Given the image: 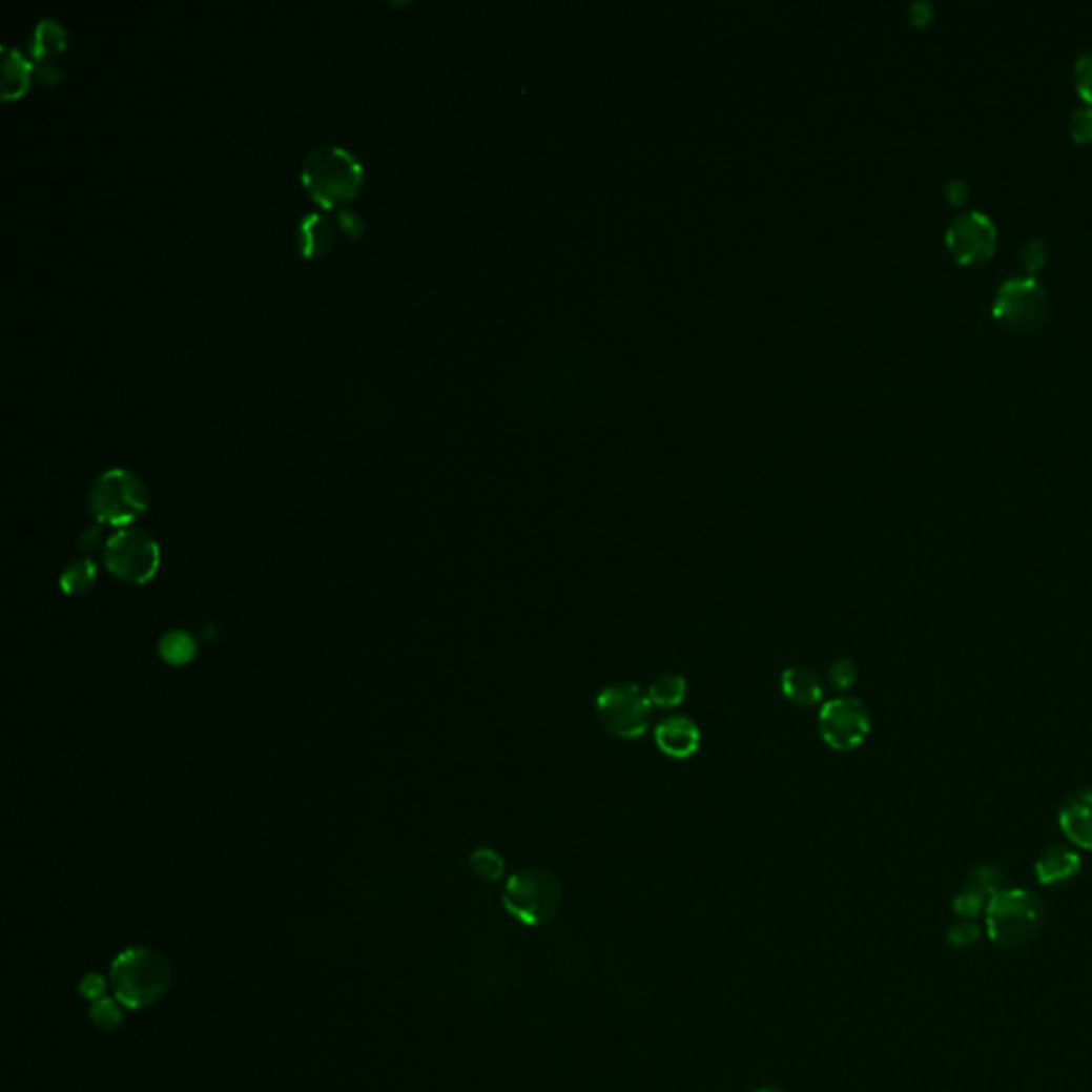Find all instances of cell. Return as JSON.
Masks as SVG:
<instances>
[{"mask_svg":"<svg viewBox=\"0 0 1092 1092\" xmlns=\"http://www.w3.org/2000/svg\"><path fill=\"white\" fill-rule=\"evenodd\" d=\"M646 696H648L653 708H664V710L677 708L683 704V700L687 696V681L683 675L666 673L648 685Z\"/></svg>","mask_w":1092,"mask_h":1092,"instance_id":"cell-19","label":"cell"},{"mask_svg":"<svg viewBox=\"0 0 1092 1092\" xmlns=\"http://www.w3.org/2000/svg\"><path fill=\"white\" fill-rule=\"evenodd\" d=\"M109 984L122 1007L143 1009L165 996L171 984V967L152 948H128L111 963Z\"/></svg>","mask_w":1092,"mask_h":1092,"instance_id":"cell-1","label":"cell"},{"mask_svg":"<svg viewBox=\"0 0 1092 1092\" xmlns=\"http://www.w3.org/2000/svg\"><path fill=\"white\" fill-rule=\"evenodd\" d=\"M68 45L66 28L56 20H41L35 28L30 41V62L35 66V76L45 86H58L62 80L60 58L64 56Z\"/></svg>","mask_w":1092,"mask_h":1092,"instance_id":"cell-11","label":"cell"},{"mask_svg":"<svg viewBox=\"0 0 1092 1092\" xmlns=\"http://www.w3.org/2000/svg\"><path fill=\"white\" fill-rule=\"evenodd\" d=\"M92 517L101 526L128 528L150 506V491L130 470L114 468L103 472L88 493Z\"/></svg>","mask_w":1092,"mask_h":1092,"instance_id":"cell-3","label":"cell"},{"mask_svg":"<svg viewBox=\"0 0 1092 1092\" xmlns=\"http://www.w3.org/2000/svg\"><path fill=\"white\" fill-rule=\"evenodd\" d=\"M1075 88L1079 97L1092 105V51H1086L1075 62Z\"/></svg>","mask_w":1092,"mask_h":1092,"instance_id":"cell-25","label":"cell"},{"mask_svg":"<svg viewBox=\"0 0 1092 1092\" xmlns=\"http://www.w3.org/2000/svg\"><path fill=\"white\" fill-rule=\"evenodd\" d=\"M1081 868L1079 856L1067 847H1050L1042 853V858L1035 864L1037 880L1044 886H1058L1065 882H1071Z\"/></svg>","mask_w":1092,"mask_h":1092,"instance_id":"cell-17","label":"cell"},{"mask_svg":"<svg viewBox=\"0 0 1092 1092\" xmlns=\"http://www.w3.org/2000/svg\"><path fill=\"white\" fill-rule=\"evenodd\" d=\"M1058 824L1073 845L1092 851V789H1079L1065 800Z\"/></svg>","mask_w":1092,"mask_h":1092,"instance_id":"cell-14","label":"cell"},{"mask_svg":"<svg viewBox=\"0 0 1092 1092\" xmlns=\"http://www.w3.org/2000/svg\"><path fill=\"white\" fill-rule=\"evenodd\" d=\"M337 225L327 213H308L300 227V250L304 259H321L331 252L337 238Z\"/></svg>","mask_w":1092,"mask_h":1092,"instance_id":"cell-15","label":"cell"},{"mask_svg":"<svg viewBox=\"0 0 1092 1092\" xmlns=\"http://www.w3.org/2000/svg\"><path fill=\"white\" fill-rule=\"evenodd\" d=\"M470 866L472 870L476 872L478 878L482 880H489V882H495L503 875V860L497 851L489 849V847H480L472 853L470 858Z\"/></svg>","mask_w":1092,"mask_h":1092,"instance_id":"cell-22","label":"cell"},{"mask_svg":"<svg viewBox=\"0 0 1092 1092\" xmlns=\"http://www.w3.org/2000/svg\"><path fill=\"white\" fill-rule=\"evenodd\" d=\"M122 1005L118 1001H111V998H101L95 1003V1007L90 1009V1017L92 1023L101 1029H116L122 1025Z\"/></svg>","mask_w":1092,"mask_h":1092,"instance_id":"cell-23","label":"cell"},{"mask_svg":"<svg viewBox=\"0 0 1092 1092\" xmlns=\"http://www.w3.org/2000/svg\"><path fill=\"white\" fill-rule=\"evenodd\" d=\"M103 559L111 576L130 582V585H145L159 572L161 549L148 532L124 528L107 538L103 544Z\"/></svg>","mask_w":1092,"mask_h":1092,"instance_id":"cell-6","label":"cell"},{"mask_svg":"<svg viewBox=\"0 0 1092 1092\" xmlns=\"http://www.w3.org/2000/svg\"><path fill=\"white\" fill-rule=\"evenodd\" d=\"M161 658L171 666H184L197 655L194 638L184 630H171L161 638Z\"/></svg>","mask_w":1092,"mask_h":1092,"instance_id":"cell-20","label":"cell"},{"mask_svg":"<svg viewBox=\"0 0 1092 1092\" xmlns=\"http://www.w3.org/2000/svg\"><path fill=\"white\" fill-rule=\"evenodd\" d=\"M1071 135L1075 141L1092 139V107H1081L1071 114Z\"/></svg>","mask_w":1092,"mask_h":1092,"instance_id":"cell-27","label":"cell"},{"mask_svg":"<svg viewBox=\"0 0 1092 1092\" xmlns=\"http://www.w3.org/2000/svg\"><path fill=\"white\" fill-rule=\"evenodd\" d=\"M1050 310L1046 286L1035 277H1013L1001 284L992 304L994 318L1013 333L1037 329Z\"/></svg>","mask_w":1092,"mask_h":1092,"instance_id":"cell-7","label":"cell"},{"mask_svg":"<svg viewBox=\"0 0 1092 1092\" xmlns=\"http://www.w3.org/2000/svg\"><path fill=\"white\" fill-rule=\"evenodd\" d=\"M302 182L310 197L327 207H339L352 201L363 186V165L337 145H323L308 154Z\"/></svg>","mask_w":1092,"mask_h":1092,"instance_id":"cell-2","label":"cell"},{"mask_svg":"<svg viewBox=\"0 0 1092 1092\" xmlns=\"http://www.w3.org/2000/svg\"><path fill=\"white\" fill-rule=\"evenodd\" d=\"M1044 256H1046V248H1044V244H1042L1039 240L1031 242V244L1025 248V261H1027L1029 269L1033 267V259H1035V269H1037V267L1044 263Z\"/></svg>","mask_w":1092,"mask_h":1092,"instance_id":"cell-30","label":"cell"},{"mask_svg":"<svg viewBox=\"0 0 1092 1092\" xmlns=\"http://www.w3.org/2000/svg\"><path fill=\"white\" fill-rule=\"evenodd\" d=\"M988 934L1001 948H1023L1044 926V903L1027 890H1001L988 905Z\"/></svg>","mask_w":1092,"mask_h":1092,"instance_id":"cell-4","label":"cell"},{"mask_svg":"<svg viewBox=\"0 0 1092 1092\" xmlns=\"http://www.w3.org/2000/svg\"><path fill=\"white\" fill-rule=\"evenodd\" d=\"M948 939L956 948H963V945L975 943L980 939V928L973 922H959L948 930Z\"/></svg>","mask_w":1092,"mask_h":1092,"instance_id":"cell-28","label":"cell"},{"mask_svg":"<svg viewBox=\"0 0 1092 1092\" xmlns=\"http://www.w3.org/2000/svg\"><path fill=\"white\" fill-rule=\"evenodd\" d=\"M335 225L339 229L342 235L350 238V240H356L363 235V231H366V225H363L360 218L350 211V209H339L337 215H335Z\"/></svg>","mask_w":1092,"mask_h":1092,"instance_id":"cell-26","label":"cell"},{"mask_svg":"<svg viewBox=\"0 0 1092 1092\" xmlns=\"http://www.w3.org/2000/svg\"><path fill=\"white\" fill-rule=\"evenodd\" d=\"M596 715L604 730L621 741L646 735L653 721V704L636 683H611L596 698Z\"/></svg>","mask_w":1092,"mask_h":1092,"instance_id":"cell-5","label":"cell"},{"mask_svg":"<svg viewBox=\"0 0 1092 1092\" xmlns=\"http://www.w3.org/2000/svg\"><path fill=\"white\" fill-rule=\"evenodd\" d=\"M95 580H97V565L88 557L76 559L73 563H68V568L62 572L60 588L66 596H82V594L90 592Z\"/></svg>","mask_w":1092,"mask_h":1092,"instance_id":"cell-21","label":"cell"},{"mask_svg":"<svg viewBox=\"0 0 1092 1092\" xmlns=\"http://www.w3.org/2000/svg\"><path fill=\"white\" fill-rule=\"evenodd\" d=\"M559 901V882L542 868L515 872L503 890L506 909L528 924L547 922L557 911Z\"/></svg>","mask_w":1092,"mask_h":1092,"instance_id":"cell-8","label":"cell"},{"mask_svg":"<svg viewBox=\"0 0 1092 1092\" xmlns=\"http://www.w3.org/2000/svg\"><path fill=\"white\" fill-rule=\"evenodd\" d=\"M35 66L28 58H24L18 49L3 45V101L12 103L22 99L33 80Z\"/></svg>","mask_w":1092,"mask_h":1092,"instance_id":"cell-18","label":"cell"},{"mask_svg":"<svg viewBox=\"0 0 1092 1092\" xmlns=\"http://www.w3.org/2000/svg\"><path fill=\"white\" fill-rule=\"evenodd\" d=\"M822 741L835 751H853L870 735V715L862 700L839 696L828 700L818 717Z\"/></svg>","mask_w":1092,"mask_h":1092,"instance_id":"cell-9","label":"cell"},{"mask_svg":"<svg viewBox=\"0 0 1092 1092\" xmlns=\"http://www.w3.org/2000/svg\"><path fill=\"white\" fill-rule=\"evenodd\" d=\"M856 679H858V668L851 660H845V658L835 660L828 668V681L839 692L849 689L856 683Z\"/></svg>","mask_w":1092,"mask_h":1092,"instance_id":"cell-24","label":"cell"},{"mask_svg":"<svg viewBox=\"0 0 1092 1092\" xmlns=\"http://www.w3.org/2000/svg\"><path fill=\"white\" fill-rule=\"evenodd\" d=\"M945 240H948V246L959 263L975 265L994 254L996 229L988 215L969 211L952 221Z\"/></svg>","mask_w":1092,"mask_h":1092,"instance_id":"cell-10","label":"cell"},{"mask_svg":"<svg viewBox=\"0 0 1092 1092\" xmlns=\"http://www.w3.org/2000/svg\"><path fill=\"white\" fill-rule=\"evenodd\" d=\"M655 745L671 760H689L698 754L702 733L687 715H671L655 725Z\"/></svg>","mask_w":1092,"mask_h":1092,"instance_id":"cell-12","label":"cell"},{"mask_svg":"<svg viewBox=\"0 0 1092 1092\" xmlns=\"http://www.w3.org/2000/svg\"><path fill=\"white\" fill-rule=\"evenodd\" d=\"M781 694L796 706L809 708L816 706L824 696V685L816 671L805 666H789L781 675Z\"/></svg>","mask_w":1092,"mask_h":1092,"instance_id":"cell-16","label":"cell"},{"mask_svg":"<svg viewBox=\"0 0 1092 1092\" xmlns=\"http://www.w3.org/2000/svg\"><path fill=\"white\" fill-rule=\"evenodd\" d=\"M105 988H107L105 977H101V975H97V973L86 975V977L82 980V984H80L82 994H84L86 998H95V1001L105 998Z\"/></svg>","mask_w":1092,"mask_h":1092,"instance_id":"cell-29","label":"cell"},{"mask_svg":"<svg viewBox=\"0 0 1092 1092\" xmlns=\"http://www.w3.org/2000/svg\"><path fill=\"white\" fill-rule=\"evenodd\" d=\"M1003 875L998 868L986 864L973 870L969 884L956 894L954 911L963 918H975L980 911L988 909L990 901L1001 892Z\"/></svg>","mask_w":1092,"mask_h":1092,"instance_id":"cell-13","label":"cell"}]
</instances>
